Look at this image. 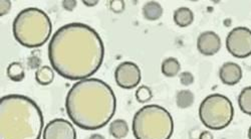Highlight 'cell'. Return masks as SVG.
Returning <instances> with one entry per match:
<instances>
[{"label": "cell", "mask_w": 251, "mask_h": 139, "mask_svg": "<svg viewBox=\"0 0 251 139\" xmlns=\"http://www.w3.org/2000/svg\"><path fill=\"white\" fill-rule=\"evenodd\" d=\"M104 46L99 32L88 25L72 23L59 28L49 44V59L62 78L81 81L100 68Z\"/></svg>", "instance_id": "6da1fadb"}, {"label": "cell", "mask_w": 251, "mask_h": 139, "mask_svg": "<svg viewBox=\"0 0 251 139\" xmlns=\"http://www.w3.org/2000/svg\"><path fill=\"white\" fill-rule=\"evenodd\" d=\"M69 118L83 130H98L106 126L117 110L113 89L97 78L77 81L66 98Z\"/></svg>", "instance_id": "7a4b0ae2"}, {"label": "cell", "mask_w": 251, "mask_h": 139, "mask_svg": "<svg viewBox=\"0 0 251 139\" xmlns=\"http://www.w3.org/2000/svg\"><path fill=\"white\" fill-rule=\"evenodd\" d=\"M44 114L32 99L10 94L0 99V139H40Z\"/></svg>", "instance_id": "3957f363"}, {"label": "cell", "mask_w": 251, "mask_h": 139, "mask_svg": "<svg viewBox=\"0 0 251 139\" xmlns=\"http://www.w3.org/2000/svg\"><path fill=\"white\" fill-rule=\"evenodd\" d=\"M16 41L25 48L36 49L44 46L52 32L50 16L39 8L28 7L20 11L12 25Z\"/></svg>", "instance_id": "277c9868"}, {"label": "cell", "mask_w": 251, "mask_h": 139, "mask_svg": "<svg viewBox=\"0 0 251 139\" xmlns=\"http://www.w3.org/2000/svg\"><path fill=\"white\" fill-rule=\"evenodd\" d=\"M132 130L136 139H170L174 132V121L164 107L146 105L136 112Z\"/></svg>", "instance_id": "5b68a950"}, {"label": "cell", "mask_w": 251, "mask_h": 139, "mask_svg": "<svg viewBox=\"0 0 251 139\" xmlns=\"http://www.w3.org/2000/svg\"><path fill=\"white\" fill-rule=\"evenodd\" d=\"M233 117V104L228 97L222 94L209 95L200 104L199 118L208 129L222 130L231 123Z\"/></svg>", "instance_id": "8992f818"}, {"label": "cell", "mask_w": 251, "mask_h": 139, "mask_svg": "<svg viewBox=\"0 0 251 139\" xmlns=\"http://www.w3.org/2000/svg\"><path fill=\"white\" fill-rule=\"evenodd\" d=\"M226 49L237 58H246L251 56V29L237 27L227 34Z\"/></svg>", "instance_id": "52a82bcc"}, {"label": "cell", "mask_w": 251, "mask_h": 139, "mask_svg": "<svg viewBox=\"0 0 251 139\" xmlns=\"http://www.w3.org/2000/svg\"><path fill=\"white\" fill-rule=\"evenodd\" d=\"M141 70L133 62H123L115 71L116 83L122 89L131 90L136 88L141 82Z\"/></svg>", "instance_id": "ba28073f"}, {"label": "cell", "mask_w": 251, "mask_h": 139, "mask_svg": "<svg viewBox=\"0 0 251 139\" xmlns=\"http://www.w3.org/2000/svg\"><path fill=\"white\" fill-rule=\"evenodd\" d=\"M43 139H76V131L70 121L56 118L46 126Z\"/></svg>", "instance_id": "9c48e42d"}, {"label": "cell", "mask_w": 251, "mask_h": 139, "mask_svg": "<svg viewBox=\"0 0 251 139\" xmlns=\"http://www.w3.org/2000/svg\"><path fill=\"white\" fill-rule=\"evenodd\" d=\"M197 49L203 56H214L221 49V38L214 31H204L197 38Z\"/></svg>", "instance_id": "30bf717a"}, {"label": "cell", "mask_w": 251, "mask_h": 139, "mask_svg": "<svg viewBox=\"0 0 251 139\" xmlns=\"http://www.w3.org/2000/svg\"><path fill=\"white\" fill-rule=\"evenodd\" d=\"M242 69L238 64L233 62L224 63L219 70V78L224 85L234 86L242 79Z\"/></svg>", "instance_id": "8fae6325"}, {"label": "cell", "mask_w": 251, "mask_h": 139, "mask_svg": "<svg viewBox=\"0 0 251 139\" xmlns=\"http://www.w3.org/2000/svg\"><path fill=\"white\" fill-rule=\"evenodd\" d=\"M173 19L178 27L187 28L193 24L194 13L188 7H179L174 11Z\"/></svg>", "instance_id": "7c38bea8"}, {"label": "cell", "mask_w": 251, "mask_h": 139, "mask_svg": "<svg viewBox=\"0 0 251 139\" xmlns=\"http://www.w3.org/2000/svg\"><path fill=\"white\" fill-rule=\"evenodd\" d=\"M163 7L159 2L149 1L143 6V15L147 21L155 22L160 19L163 15Z\"/></svg>", "instance_id": "4fadbf2b"}, {"label": "cell", "mask_w": 251, "mask_h": 139, "mask_svg": "<svg viewBox=\"0 0 251 139\" xmlns=\"http://www.w3.org/2000/svg\"><path fill=\"white\" fill-rule=\"evenodd\" d=\"M181 70V65L176 57H167L165 58L162 65L161 71L162 74L168 78L176 77Z\"/></svg>", "instance_id": "5bb4252c"}, {"label": "cell", "mask_w": 251, "mask_h": 139, "mask_svg": "<svg viewBox=\"0 0 251 139\" xmlns=\"http://www.w3.org/2000/svg\"><path fill=\"white\" fill-rule=\"evenodd\" d=\"M111 135L116 139H123L129 134V125L123 119H116L109 127Z\"/></svg>", "instance_id": "9a60e30c"}, {"label": "cell", "mask_w": 251, "mask_h": 139, "mask_svg": "<svg viewBox=\"0 0 251 139\" xmlns=\"http://www.w3.org/2000/svg\"><path fill=\"white\" fill-rule=\"evenodd\" d=\"M54 80V72L49 66L40 67L35 73V81L43 86L50 85Z\"/></svg>", "instance_id": "2e32d148"}, {"label": "cell", "mask_w": 251, "mask_h": 139, "mask_svg": "<svg viewBox=\"0 0 251 139\" xmlns=\"http://www.w3.org/2000/svg\"><path fill=\"white\" fill-rule=\"evenodd\" d=\"M6 73H7V76L10 80L15 83L22 82L25 77V68L22 64L18 62H13V63L9 64V66L7 67Z\"/></svg>", "instance_id": "e0dca14e"}, {"label": "cell", "mask_w": 251, "mask_h": 139, "mask_svg": "<svg viewBox=\"0 0 251 139\" xmlns=\"http://www.w3.org/2000/svg\"><path fill=\"white\" fill-rule=\"evenodd\" d=\"M195 96L190 90L179 91L176 95V104L181 109L189 108L194 103Z\"/></svg>", "instance_id": "ac0fdd59"}, {"label": "cell", "mask_w": 251, "mask_h": 139, "mask_svg": "<svg viewBox=\"0 0 251 139\" xmlns=\"http://www.w3.org/2000/svg\"><path fill=\"white\" fill-rule=\"evenodd\" d=\"M238 105L240 110L251 116V86L244 88L238 96Z\"/></svg>", "instance_id": "d6986e66"}, {"label": "cell", "mask_w": 251, "mask_h": 139, "mask_svg": "<svg viewBox=\"0 0 251 139\" xmlns=\"http://www.w3.org/2000/svg\"><path fill=\"white\" fill-rule=\"evenodd\" d=\"M153 98L151 89L147 86H140L136 91V99L139 103H147Z\"/></svg>", "instance_id": "ffe728a7"}, {"label": "cell", "mask_w": 251, "mask_h": 139, "mask_svg": "<svg viewBox=\"0 0 251 139\" xmlns=\"http://www.w3.org/2000/svg\"><path fill=\"white\" fill-rule=\"evenodd\" d=\"M180 82L183 86H190L194 83V76L190 72H183L180 74Z\"/></svg>", "instance_id": "44dd1931"}, {"label": "cell", "mask_w": 251, "mask_h": 139, "mask_svg": "<svg viewBox=\"0 0 251 139\" xmlns=\"http://www.w3.org/2000/svg\"><path fill=\"white\" fill-rule=\"evenodd\" d=\"M110 8L116 13H120L125 9V1L122 0H112L110 1Z\"/></svg>", "instance_id": "7402d4cb"}, {"label": "cell", "mask_w": 251, "mask_h": 139, "mask_svg": "<svg viewBox=\"0 0 251 139\" xmlns=\"http://www.w3.org/2000/svg\"><path fill=\"white\" fill-rule=\"evenodd\" d=\"M11 8V1L9 0H1L0 1V16H4L6 15Z\"/></svg>", "instance_id": "603a6c76"}, {"label": "cell", "mask_w": 251, "mask_h": 139, "mask_svg": "<svg viewBox=\"0 0 251 139\" xmlns=\"http://www.w3.org/2000/svg\"><path fill=\"white\" fill-rule=\"evenodd\" d=\"M76 4V0H64V1H62V7L68 11H73L75 8Z\"/></svg>", "instance_id": "cb8c5ba5"}, {"label": "cell", "mask_w": 251, "mask_h": 139, "mask_svg": "<svg viewBox=\"0 0 251 139\" xmlns=\"http://www.w3.org/2000/svg\"><path fill=\"white\" fill-rule=\"evenodd\" d=\"M28 66L30 69H39L40 68V59L37 56L29 57L28 59Z\"/></svg>", "instance_id": "d4e9b609"}, {"label": "cell", "mask_w": 251, "mask_h": 139, "mask_svg": "<svg viewBox=\"0 0 251 139\" xmlns=\"http://www.w3.org/2000/svg\"><path fill=\"white\" fill-rule=\"evenodd\" d=\"M199 139H214L213 134L210 131H203L200 136Z\"/></svg>", "instance_id": "484cf974"}, {"label": "cell", "mask_w": 251, "mask_h": 139, "mask_svg": "<svg viewBox=\"0 0 251 139\" xmlns=\"http://www.w3.org/2000/svg\"><path fill=\"white\" fill-rule=\"evenodd\" d=\"M83 4L89 7H93L96 6L99 3V0H83Z\"/></svg>", "instance_id": "4316f807"}, {"label": "cell", "mask_w": 251, "mask_h": 139, "mask_svg": "<svg viewBox=\"0 0 251 139\" xmlns=\"http://www.w3.org/2000/svg\"><path fill=\"white\" fill-rule=\"evenodd\" d=\"M89 139H106V138H104V136H102L101 134L94 133V134H92V135L89 137Z\"/></svg>", "instance_id": "83f0119b"}, {"label": "cell", "mask_w": 251, "mask_h": 139, "mask_svg": "<svg viewBox=\"0 0 251 139\" xmlns=\"http://www.w3.org/2000/svg\"><path fill=\"white\" fill-rule=\"evenodd\" d=\"M248 138L251 139V126H250L249 129H248Z\"/></svg>", "instance_id": "f1b7e54d"}]
</instances>
